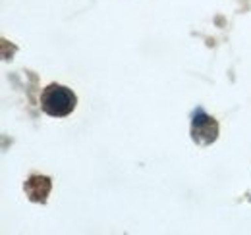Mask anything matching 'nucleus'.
I'll use <instances>...</instances> for the list:
<instances>
[{
	"label": "nucleus",
	"mask_w": 251,
	"mask_h": 235,
	"mask_svg": "<svg viewBox=\"0 0 251 235\" xmlns=\"http://www.w3.org/2000/svg\"><path fill=\"white\" fill-rule=\"evenodd\" d=\"M75 94L64 85H49L41 96V108L52 118H64L74 112L75 108Z\"/></svg>",
	"instance_id": "obj_1"
},
{
	"label": "nucleus",
	"mask_w": 251,
	"mask_h": 235,
	"mask_svg": "<svg viewBox=\"0 0 251 235\" xmlns=\"http://www.w3.org/2000/svg\"><path fill=\"white\" fill-rule=\"evenodd\" d=\"M219 135V123L209 118L201 108H197L193 112V119H191V137L195 143L199 145H211L217 141Z\"/></svg>",
	"instance_id": "obj_2"
},
{
	"label": "nucleus",
	"mask_w": 251,
	"mask_h": 235,
	"mask_svg": "<svg viewBox=\"0 0 251 235\" xmlns=\"http://www.w3.org/2000/svg\"><path fill=\"white\" fill-rule=\"evenodd\" d=\"M25 193L33 203H45L47 195L50 193V179L45 176H33L25 183Z\"/></svg>",
	"instance_id": "obj_3"
}]
</instances>
